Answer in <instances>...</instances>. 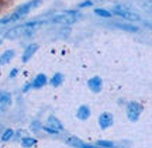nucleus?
I'll return each instance as SVG.
<instances>
[{
    "instance_id": "f257e3e1",
    "label": "nucleus",
    "mask_w": 152,
    "mask_h": 148,
    "mask_svg": "<svg viewBox=\"0 0 152 148\" xmlns=\"http://www.w3.org/2000/svg\"><path fill=\"white\" fill-rule=\"evenodd\" d=\"M80 17H82V14L77 10H66V11L59 13V14H56V16H54L51 18V21L56 23V24L71 26V24H75Z\"/></svg>"
},
{
    "instance_id": "f03ea898",
    "label": "nucleus",
    "mask_w": 152,
    "mask_h": 148,
    "mask_svg": "<svg viewBox=\"0 0 152 148\" xmlns=\"http://www.w3.org/2000/svg\"><path fill=\"white\" fill-rule=\"evenodd\" d=\"M114 16H118L121 18H124V20H128V21H141V16L135 13V11H132L131 9L128 7H125V6H121V4H115L113 7V10H111Z\"/></svg>"
},
{
    "instance_id": "7ed1b4c3",
    "label": "nucleus",
    "mask_w": 152,
    "mask_h": 148,
    "mask_svg": "<svg viewBox=\"0 0 152 148\" xmlns=\"http://www.w3.org/2000/svg\"><path fill=\"white\" fill-rule=\"evenodd\" d=\"M42 130L49 133V134H58V133L64 131V124L55 116H49L48 120H47V124L42 126Z\"/></svg>"
},
{
    "instance_id": "20e7f679",
    "label": "nucleus",
    "mask_w": 152,
    "mask_h": 148,
    "mask_svg": "<svg viewBox=\"0 0 152 148\" xmlns=\"http://www.w3.org/2000/svg\"><path fill=\"white\" fill-rule=\"evenodd\" d=\"M142 110H144V107H142L141 103H138V102H130V103L127 104V109H125V113H127L128 120L132 121V123L137 121L140 119Z\"/></svg>"
},
{
    "instance_id": "39448f33",
    "label": "nucleus",
    "mask_w": 152,
    "mask_h": 148,
    "mask_svg": "<svg viewBox=\"0 0 152 148\" xmlns=\"http://www.w3.org/2000/svg\"><path fill=\"white\" fill-rule=\"evenodd\" d=\"M39 3H41V0H30V1H27V3L21 4L20 7H17L14 11H16V13H18L21 17H26L30 11L33 10V9L38 7V6H39Z\"/></svg>"
},
{
    "instance_id": "423d86ee",
    "label": "nucleus",
    "mask_w": 152,
    "mask_h": 148,
    "mask_svg": "<svg viewBox=\"0 0 152 148\" xmlns=\"http://www.w3.org/2000/svg\"><path fill=\"white\" fill-rule=\"evenodd\" d=\"M24 31H26L24 24H21V26H16V27L10 28L9 31H6L4 38L6 40H16V38H20V37H24Z\"/></svg>"
},
{
    "instance_id": "0eeeda50",
    "label": "nucleus",
    "mask_w": 152,
    "mask_h": 148,
    "mask_svg": "<svg viewBox=\"0 0 152 148\" xmlns=\"http://www.w3.org/2000/svg\"><path fill=\"white\" fill-rule=\"evenodd\" d=\"M99 126H100V128H103V130H106V128H109V127L113 126L114 123V117L111 113H109V111H104V113H102V114L99 116Z\"/></svg>"
},
{
    "instance_id": "6e6552de",
    "label": "nucleus",
    "mask_w": 152,
    "mask_h": 148,
    "mask_svg": "<svg viewBox=\"0 0 152 148\" xmlns=\"http://www.w3.org/2000/svg\"><path fill=\"white\" fill-rule=\"evenodd\" d=\"M66 144L68 145H71L73 148H97L96 145H90V144H86L85 141H82L80 138L75 137V136H69V137H66Z\"/></svg>"
},
{
    "instance_id": "1a4fd4ad",
    "label": "nucleus",
    "mask_w": 152,
    "mask_h": 148,
    "mask_svg": "<svg viewBox=\"0 0 152 148\" xmlns=\"http://www.w3.org/2000/svg\"><path fill=\"white\" fill-rule=\"evenodd\" d=\"M87 86L93 93H100V90L103 89V81L100 76H92L87 81Z\"/></svg>"
},
{
    "instance_id": "9d476101",
    "label": "nucleus",
    "mask_w": 152,
    "mask_h": 148,
    "mask_svg": "<svg viewBox=\"0 0 152 148\" xmlns=\"http://www.w3.org/2000/svg\"><path fill=\"white\" fill-rule=\"evenodd\" d=\"M38 51V44H30L27 45L26 48H24V51H23V55H21V61L24 62V64H27L28 61L33 58L34 55H35V52Z\"/></svg>"
},
{
    "instance_id": "9b49d317",
    "label": "nucleus",
    "mask_w": 152,
    "mask_h": 148,
    "mask_svg": "<svg viewBox=\"0 0 152 148\" xmlns=\"http://www.w3.org/2000/svg\"><path fill=\"white\" fill-rule=\"evenodd\" d=\"M47 83H49V79L47 78V75H45V73H38L37 76L33 79V82H31V88L41 89V88H44Z\"/></svg>"
},
{
    "instance_id": "f8f14e48",
    "label": "nucleus",
    "mask_w": 152,
    "mask_h": 148,
    "mask_svg": "<svg viewBox=\"0 0 152 148\" xmlns=\"http://www.w3.org/2000/svg\"><path fill=\"white\" fill-rule=\"evenodd\" d=\"M111 26H114L118 30H123V31H128V33H137L138 31V27L134 26V24H130V23H121V21H113Z\"/></svg>"
},
{
    "instance_id": "ddd939ff",
    "label": "nucleus",
    "mask_w": 152,
    "mask_h": 148,
    "mask_svg": "<svg viewBox=\"0 0 152 148\" xmlns=\"http://www.w3.org/2000/svg\"><path fill=\"white\" fill-rule=\"evenodd\" d=\"M11 95L7 92H1L0 93V111H6L11 106Z\"/></svg>"
},
{
    "instance_id": "4468645a",
    "label": "nucleus",
    "mask_w": 152,
    "mask_h": 148,
    "mask_svg": "<svg viewBox=\"0 0 152 148\" xmlns=\"http://www.w3.org/2000/svg\"><path fill=\"white\" fill-rule=\"evenodd\" d=\"M76 117L79 120H87L90 117V109H89V106H86V104L79 106V109L76 111Z\"/></svg>"
},
{
    "instance_id": "2eb2a0df",
    "label": "nucleus",
    "mask_w": 152,
    "mask_h": 148,
    "mask_svg": "<svg viewBox=\"0 0 152 148\" xmlns=\"http://www.w3.org/2000/svg\"><path fill=\"white\" fill-rule=\"evenodd\" d=\"M23 17L18 14V13H16V11H13L11 14H9V16L3 17V18H0V24L1 26H4V24H10V23H16L18 21V20H21Z\"/></svg>"
},
{
    "instance_id": "dca6fc26",
    "label": "nucleus",
    "mask_w": 152,
    "mask_h": 148,
    "mask_svg": "<svg viewBox=\"0 0 152 148\" xmlns=\"http://www.w3.org/2000/svg\"><path fill=\"white\" fill-rule=\"evenodd\" d=\"M14 55H16L14 49H6L4 52L0 55V65H7L14 58Z\"/></svg>"
},
{
    "instance_id": "f3484780",
    "label": "nucleus",
    "mask_w": 152,
    "mask_h": 148,
    "mask_svg": "<svg viewBox=\"0 0 152 148\" xmlns=\"http://www.w3.org/2000/svg\"><path fill=\"white\" fill-rule=\"evenodd\" d=\"M64 82V76H62V73H55L54 76L49 79V85L52 86V88H58L61 86Z\"/></svg>"
},
{
    "instance_id": "a211bd4d",
    "label": "nucleus",
    "mask_w": 152,
    "mask_h": 148,
    "mask_svg": "<svg viewBox=\"0 0 152 148\" xmlns=\"http://www.w3.org/2000/svg\"><path fill=\"white\" fill-rule=\"evenodd\" d=\"M35 144H37V138H34V137H23L21 138L23 148H33Z\"/></svg>"
},
{
    "instance_id": "6ab92c4d",
    "label": "nucleus",
    "mask_w": 152,
    "mask_h": 148,
    "mask_svg": "<svg viewBox=\"0 0 152 148\" xmlns=\"http://www.w3.org/2000/svg\"><path fill=\"white\" fill-rule=\"evenodd\" d=\"M13 137H14V131L11 128H4V131L1 133V136H0V140H1V143H7Z\"/></svg>"
},
{
    "instance_id": "aec40b11",
    "label": "nucleus",
    "mask_w": 152,
    "mask_h": 148,
    "mask_svg": "<svg viewBox=\"0 0 152 148\" xmlns=\"http://www.w3.org/2000/svg\"><path fill=\"white\" fill-rule=\"evenodd\" d=\"M94 14L99 17H102V18H111L113 16V13L110 10H106V9H94Z\"/></svg>"
},
{
    "instance_id": "412c9836",
    "label": "nucleus",
    "mask_w": 152,
    "mask_h": 148,
    "mask_svg": "<svg viewBox=\"0 0 152 148\" xmlns=\"http://www.w3.org/2000/svg\"><path fill=\"white\" fill-rule=\"evenodd\" d=\"M94 145H96L97 148H115L117 147L115 143H113V141H107V140H99Z\"/></svg>"
},
{
    "instance_id": "4be33fe9",
    "label": "nucleus",
    "mask_w": 152,
    "mask_h": 148,
    "mask_svg": "<svg viewBox=\"0 0 152 148\" xmlns=\"http://www.w3.org/2000/svg\"><path fill=\"white\" fill-rule=\"evenodd\" d=\"M93 6V1L92 0H85V1H82L77 4V9H86V7H92Z\"/></svg>"
},
{
    "instance_id": "5701e85b",
    "label": "nucleus",
    "mask_w": 152,
    "mask_h": 148,
    "mask_svg": "<svg viewBox=\"0 0 152 148\" xmlns=\"http://www.w3.org/2000/svg\"><path fill=\"white\" fill-rule=\"evenodd\" d=\"M31 130H33V131H39V130H42V126H41V123H39V121H33V123H31Z\"/></svg>"
},
{
    "instance_id": "b1692460",
    "label": "nucleus",
    "mask_w": 152,
    "mask_h": 148,
    "mask_svg": "<svg viewBox=\"0 0 152 148\" xmlns=\"http://www.w3.org/2000/svg\"><path fill=\"white\" fill-rule=\"evenodd\" d=\"M144 6H145L149 11H152V0H147V1L144 3Z\"/></svg>"
},
{
    "instance_id": "393cba45",
    "label": "nucleus",
    "mask_w": 152,
    "mask_h": 148,
    "mask_svg": "<svg viewBox=\"0 0 152 148\" xmlns=\"http://www.w3.org/2000/svg\"><path fill=\"white\" fill-rule=\"evenodd\" d=\"M7 6H9V4L6 3L4 0H0V13H1V11H3V10H4V9H6V7H7Z\"/></svg>"
},
{
    "instance_id": "a878e982",
    "label": "nucleus",
    "mask_w": 152,
    "mask_h": 148,
    "mask_svg": "<svg viewBox=\"0 0 152 148\" xmlns=\"http://www.w3.org/2000/svg\"><path fill=\"white\" fill-rule=\"evenodd\" d=\"M17 73H18V69H17V68H14V69H11V72H10V75H9V76H10V78H16Z\"/></svg>"
},
{
    "instance_id": "bb28decb",
    "label": "nucleus",
    "mask_w": 152,
    "mask_h": 148,
    "mask_svg": "<svg viewBox=\"0 0 152 148\" xmlns=\"http://www.w3.org/2000/svg\"><path fill=\"white\" fill-rule=\"evenodd\" d=\"M6 3H7V4H10V3H13V0H4Z\"/></svg>"
},
{
    "instance_id": "cd10ccee",
    "label": "nucleus",
    "mask_w": 152,
    "mask_h": 148,
    "mask_svg": "<svg viewBox=\"0 0 152 148\" xmlns=\"http://www.w3.org/2000/svg\"><path fill=\"white\" fill-rule=\"evenodd\" d=\"M0 44H1V40H0Z\"/></svg>"
}]
</instances>
